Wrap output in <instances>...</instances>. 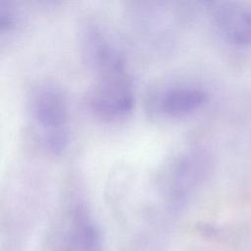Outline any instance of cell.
Instances as JSON below:
<instances>
[{
	"instance_id": "6",
	"label": "cell",
	"mask_w": 251,
	"mask_h": 251,
	"mask_svg": "<svg viewBox=\"0 0 251 251\" xmlns=\"http://www.w3.org/2000/svg\"><path fill=\"white\" fill-rule=\"evenodd\" d=\"M218 35L229 46L251 47V8L238 3H218L211 12Z\"/></svg>"
},
{
	"instance_id": "2",
	"label": "cell",
	"mask_w": 251,
	"mask_h": 251,
	"mask_svg": "<svg viewBox=\"0 0 251 251\" xmlns=\"http://www.w3.org/2000/svg\"><path fill=\"white\" fill-rule=\"evenodd\" d=\"M79 47L86 67L94 75V80L128 74L121 49L97 23L82 25Z\"/></svg>"
},
{
	"instance_id": "8",
	"label": "cell",
	"mask_w": 251,
	"mask_h": 251,
	"mask_svg": "<svg viewBox=\"0 0 251 251\" xmlns=\"http://www.w3.org/2000/svg\"><path fill=\"white\" fill-rule=\"evenodd\" d=\"M17 23V15L14 7L8 2L0 1V32L8 33L15 27Z\"/></svg>"
},
{
	"instance_id": "7",
	"label": "cell",
	"mask_w": 251,
	"mask_h": 251,
	"mask_svg": "<svg viewBox=\"0 0 251 251\" xmlns=\"http://www.w3.org/2000/svg\"><path fill=\"white\" fill-rule=\"evenodd\" d=\"M207 92L195 84H173L163 88L155 101L160 114L168 118L187 117L206 103Z\"/></svg>"
},
{
	"instance_id": "3",
	"label": "cell",
	"mask_w": 251,
	"mask_h": 251,
	"mask_svg": "<svg viewBox=\"0 0 251 251\" xmlns=\"http://www.w3.org/2000/svg\"><path fill=\"white\" fill-rule=\"evenodd\" d=\"M53 242L52 251H104L100 229L80 200L66 207Z\"/></svg>"
},
{
	"instance_id": "1",
	"label": "cell",
	"mask_w": 251,
	"mask_h": 251,
	"mask_svg": "<svg viewBox=\"0 0 251 251\" xmlns=\"http://www.w3.org/2000/svg\"><path fill=\"white\" fill-rule=\"evenodd\" d=\"M27 110L44 149L52 154L64 151L69 139V109L61 87L49 81L35 84L28 94Z\"/></svg>"
},
{
	"instance_id": "4",
	"label": "cell",
	"mask_w": 251,
	"mask_h": 251,
	"mask_svg": "<svg viewBox=\"0 0 251 251\" xmlns=\"http://www.w3.org/2000/svg\"><path fill=\"white\" fill-rule=\"evenodd\" d=\"M205 172L206 160L201 153H180L165 166L159 188L171 205L178 207L201 181Z\"/></svg>"
},
{
	"instance_id": "5",
	"label": "cell",
	"mask_w": 251,
	"mask_h": 251,
	"mask_svg": "<svg viewBox=\"0 0 251 251\" xmlns=\"http://www.w3.org/2000/svg\"><path fill=\"white\" fill-rule=\"evenodd\" d=\"M90 109L100 118L119 120L134 106V89L129 74L94 80L88 95Z\"/></svg>"
}]
</instances>
